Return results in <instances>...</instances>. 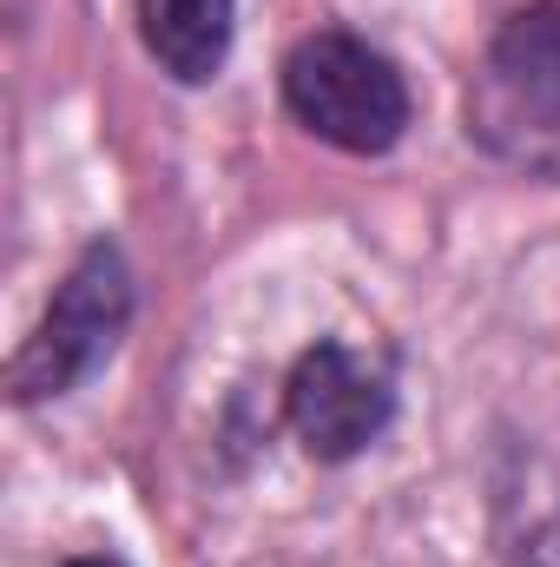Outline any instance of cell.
I'll return each instance as SVG.
<instances>
[{"mask_svg":"<svg viewBox=\"0 0 560 567\" xmlns=\"http://www.w3.org/2000/svg\"><path fill=\"white\" fill-rule=\"evenodd\" d=\"M283 106L310 140L376 158L409 133V86L396 60L343 27H323L283 60Z\"/></svg>","mask_w":560,"mask_h":567,"instance_id":"obj_1","label":"cell"},{"mask_svg":"<svg viewBox=\"0 0 560 567\" xmlns=\"http://www.w3.org/2000/svg\"><path fill=\"white\" fill-rule=\"evenodd\" d=\"M468 133L528 172H560V7H521L488 40Z\"/></svg>","mask_w":560,"mask_h":567,"instance_id":"obj_2","label":"cell"},{"mask_svg":"<svg viewBox=\"0 0 560 567\" xmlns=\"http://www.w3.org/2000/svg\"><path fill=\"white\" fill-rule=\"evenodd\" d=\"M133 317V271L113 245H86L80 265L60 278L40 330L20 343L13 357V396L40 403V396H66L93 363H106V350L120 343Z\"/></svg>","mask_w":560,"mask_h":567,"instance_id":"obj_3","label":"cell"},{"mask_svg":"<svg viewBox=\"0 0 560 567\" xmlns=\"http://www.w3.org/2000/svg\"><path fill=\"white\" fill-rule=\"evenodd\" d=\"M283 416H290L297 442L317 462H350V455H363L390 429L396 390H390L383 363H370L363 350L330 337V343L297 357V370L283 383Z\"/></svg>","mask_w":560,"mask_h":567,"instance_id":"obj_4","label":"cell"},{"mask_svg":"<svg viewBox=\"0 0 560 567\" xmlns=\"http://www.w3.org/2000/svg\"><path fill=\"white\" fill-rule=\"evenodd\" d=\"M231 20H238V0H139L145 53L185 86L218 80L231 53Z\"/></svg>","mask_w":560,"mask_h":567,"instance_id":"obj_5","label":"cell"},{"mask_svg":"<svg viewBox=\"0 0 560 567\" xmlns=\"http://www.w3.org/2000/svg\"><path fill=\"white\" fill-rule=\"evenodd\" d=\"M66 567H126V561H113V555H80V561H66Z\"/></svg>","mask_w":560,"mask_h":567,"instance_id":"obj_6","label":"cell"}]
</instances>
